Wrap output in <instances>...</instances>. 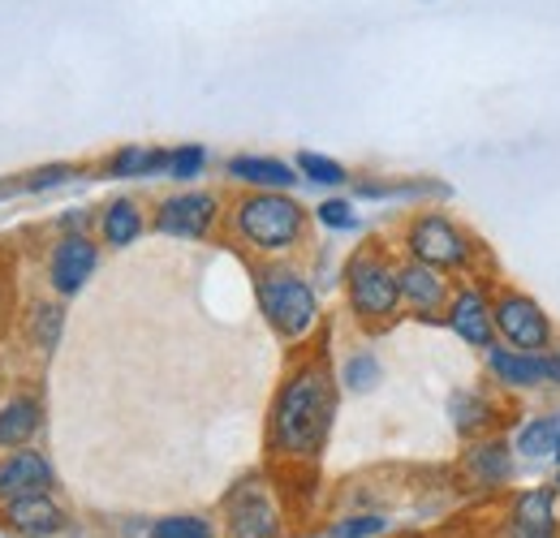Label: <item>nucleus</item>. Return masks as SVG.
Instances as JSON below:
<instances>
[{"label":"nucleus","instance_id":"nucleus-22","mask_svg":"<svg viewBox=\"0 0 560 538\" xmlns=\"http://www.w3.org/2000/svg\"><path fill=\"white\" fill-rule=\"evenodd\" d=\"M306 182H315V186H346V164H337L332 155H319V151H302L298 155V164H293Z\"/></svg>","mask_w":560,"mask_h":538},{"label":"nucleus","instance_id":"nucleus-23","mask_svg":"<svg viewBox=\"0 0 560 538\" xmlns=\"http://www.w3.org/2000/svg\"><path fill=\"white\" fill-rule=\"evenodd\" d=\"M453 422L462 435H479L491 422V405L479 393H462V397H453Z\"/></svg>","mask_w":560,"mask_h":538},{"label":"nucleus","instance_id":"nucleus-29","mask_svg":"<svg viewBox=\"0 0 560 538\" xmlns=\"http://www.w3.org/2000/svg\"><path fill=\"white\" fill-rule=\"evenodd\" d=\"M70 164H52V168H39L35 177H26L22 182V190H48V186H61V182H70Z\"/></svg>","mask_w":560,"mask_h":538},{"label":"nucleus","instance_id":"nucleus-2","mask_svg":"<svg viewBox=\"0 0 560 538\" xmlns=\"http://www.w3.org/2000/svg\"><path fill=\"white\" fill-rule=\"evenodd\" d=\"M233 233L259 255H284L306 237V211L284 190H255L233 207Z\"/></svg>","mask_w":560,"mask_h":538},{"label":"nucleus","instance_id":"nucleus-31","mask_svg":"<svg viewBox=\"0 0 560 538\" xmlns=\"http://www.w3.org/2000/svg\"><path fill=\"white\" fill-rule=\"evenodd\" d=\"M552 457H557V461H560V440H557V453H552Z\"/></svg>","mask_w":560,"mask_h":538},{"label":"nucleus","instance_id":"nucleus-10","mask_svg":"<svg viewBox=\"0 0 560 538\" xmlns=\"http://www.w3.org/2000/svg\"><path fill=\"white\" fill-rule=\"evenodd\" d=\"M277 526V504L259 482H246L229 495V538H272Z\"/></svg>","mask_w":560,"mask_h":538},{"label":"nucleus","instance_id":"nucleus-25","mask_svg":"<svg viewBox=\"0 0 560 538\" xmlns=\"http://www.w3.org/2000/svg\"><path fill=\"white\" fill-rule=\"evenodd\" d=\"M341 379H346V388H353V393H366V388L380 384V362L371 353H358V358L346 362V375Z\"/></svg>","mask_w":560,"mask_h":538},{"label":"nucleus","instance_id":"nucleus-8","mask_svg":"<svg viewBox=\"0 0 560 538\" xmlns=\"http://www.w3.org/2000/svg\"><path fill=\"white\" fill-rule=\"evenodd\" d=\"M95 268H100V246H95L86 233H66V237L48 250V284H52L61 297L82 293V284L95 276Z\"/></svg>","mask_w":560,"mask_h":538},{"label":"nucleus","instance_id":"nucleus-26","mask_svg":"<svg viewBox=\"0 0 560 538\" xmlns=\"http://www.w3.org/2000/svg\"><path fill=\"white\" fill-rule=\"evenodd\" d=\"M155 538H211V526L203 517H164L155 526Z\"/></svg>","mask_w":560,"mask_h":538},{"label":"nucleus","instance_id":"nucleus-19","mask_svg":"<svg viewBox=\"0 0 560 538\" xmlns=\"http://www.w3.org/2000/svg\"><path fill=\"white\" fill-rule=\"evenodd\" d=\"M108 177H151V173H164L168 168V151L160 147H121L108 155Z\"/></svg>","mask_w":560,"mask_h":538},{"label":"nucleus","instance_id":"nucleus-7","mask_svg":"<svg viewBox=\"0 0 560 538\" xmlns=\"http://www.w3.org/2000/svg\"><path fill=\"white\" fill-rule=\"evenodd\" d=\"M215 215H220V199L215 195H208V190H186V195H173V199L160 202L155 233L177 237V242H203L211 229H215Z\"/></svg>","mask_w":560,"mask_h":538},{"label":"nucleus","instance_id":"nucleus-14","mask_svg":"<svg viewBox=\"0 0 560 538\" xmlns=\"http://www.w3.org/2000/svg\"><path fill=\"white\" fill-rule=\"evenodd\" d=\"M39 426H44V405H39V397L18 393V397H9V401L0 405V448L4 453L26 448Z\"/></svg>","mask_w":560,"mask_h":538},{"label":"nucleus","instance_id":"nucleus-11","mask_svg":"<svg viewBox=\"0 0 560 538\" xmlns=\"http://www.w3.org/2000/svg\"><path fill=\"white\" fill-rule=\"evenodd\" d=\"M52 487V466L44 453L35 448H13L0 461V504L9 500H26V495H44Z\"/></svg>","mask_w":560,"mask_h":538},{"label":"nucleus","instance_id":"nucleus-28","mask_svg":"<svg viewBox=\"0 0 560 538\" xmlns=\"http://www.w3.org/2000/svg\"><path fill=\"white\" fill-rule=\"evenodd\" d=\"M384 526H388L384 517H371V513H366V517H350V522H337V526H332V538H371V535H380Z\"/></svg>","mask_w":560,"mask_h":538},{"label":"nucleus","instance_id":"nucleus-24","mask_svg":"<svg viewBox=\"0 0 560 538\" xmlns=\"http://www.w3.org/2000/svg\"><path fill=\"white\" fill-rule=\"evenodd\" d=\"M203 168H208V151L190 142V147L168 151V168H164V173H168V177H177V182H195Z\"/></svg>","mask_w":560,"mask_h":538},{"label":"nucleus","instance_id":"nucleus-12","mask_svg":"<svg viewBox=\"0 0 560 538\" xmlns=\"http://www.w3.org/2000/svg\"><path fill=\"white\" fill-rule=\"evenodd\" d=\"M448 328L466 344L475 349H491L495 344V324H491V297L475 284V289H462L448 297V311H444Z\"/></svg>","mask_w":560,"mask_h":538},{"label":"nucleus","instance_id":"nucleus-4","mask_svg":"<svg viewBox=\"0 0 560 538\" xmlns=\"http://www.w3.org/2000/svg\"><path fill=\"white\" fill-rule=\"evenodd\" d=\"M346 297L350 311L362 324H388L401 311V284H397V264L380 246H362L346 268Z\"/></svg>","mask_w":560,"mask_h":538},{"label":"nucleus","instance_id":"nucleus-3","mask_svg":"<svg viewBox=\"0 0 560 538\" xmlns=\"http://www.w3.org/2000/svg\"><path fill=\"white\" fill-rule=\"evenodd\" d=\"M259 311L272 324V332L284 340H306L319 324V297L293 268H264L255 276Z\"/></svg>","mask_w":560,"mask_h":538},{"label":"nucleus","instance_id":"nucleus-13","mask_svg":"<svg viewBox=\"0 0 560 538\" xmlns=\"http://www.w3.org/2000/svg\"><path fill=\"white\" fill-rule=\"evenodd\" d=\"M4 526L22 538H52L66 530V508L44 491V495H26V500H9L4 504Z\"/></svg>","mask_w":560,"mask_h":538},{"label":"nucleus","instance_id":"nucleus-6","mask_svg":"<svg viewBox=\"0 0 560 538\" xmlns=\"http://www.w3.org/2000/svg\"><path fill=\"white\" fill-rule=\"evenodd\" d=\"M491 324H495V337L509 349H522V353H548L552 349V324H548L544 306L526 293H500L491 302Z\"/></svg>","mask_w":560,"mask_h":538},{"label":"nucleus","instance_id":"nucleus-16","mask_svg":"<svg viewBox=\"0 0 560 538\" xmlns=\"http://www.w3.org/2000/svg\"><path fill=\"white\" fill-rule=\"evenodd\" d=\"M513 535H557V491H522L513 500Z\"/></svg>","mask_w":560,"mask_h":538},{"label":"nucleus","instance_id":"nucleus-18","mask_svg":"<svg viewBox=\"0 0 560 538\" xmlns=\"http://www.w3.org/2000/svg\"><path fill=\"white\" fill-rule=\"evenodd\" d=\"M466 470H470V478H475L479 487H500V482H509V473H513L509 444H500V440L475 444L470 457H466Z\"/></svg>","mask_w":560,"mask_h":538},{"label":"nucleus","instance_id":"nucleus-5","mask_svg":"<svg viewBox=\"0 0 560 538\" xmlns=\"http://www.w3.org/2000/svg\"><path fill=\"white\" fill-rule=\"evenodd\" d=\"M406 250H410V259L440 271L470 268V259H475V242L440 211H422L406 224Z\"/></svg>","mask_w":560,"mask_h":538},{"label":"nucleus","instance_id":"nucleus-9","mask_svg":"<svg viewBox=\"0 0 560 538\" xmlns=\"http://www.w3.org/2000/svg\"><path fill=\"white\" fill-rule=\"evenodd\" d=\"M397 284H401V306H410L422 319H435L440 311H448V276L431 264H419V259H406L397 264Z\"/></svg>","mask_w":560,"mask_h":538},{"label":"nucleus","instance_id":"nucleus-17","mask_svg":"<svg viewBox=\"0 0 560 538\" xmlns=\"http://www.w3.org/2000/svg\"><path fill=\"white\" fill-rule=\"evenodd\" d=\"M142 229H147V220H142V207L135 199H113L100 211V237H104L113 250L135 246L142 237Z\"/></svg>","mask_w":560,"mask_h":538},{"label":"nucleus","instance_id":"nucleus-1","mask_svg":"<svg viewBox=\"0 0 560 538\" xmlns=\"http://www.w3.org/2000/svg\"><path fill=\"white\" fill-rule=\"evenodd\" d=\"M337 418V384L328 362H302L272 405V448L289 461H311L324 453Z\"/></svg>","mask_w":560,"mask_h":538},{"label":"nucleus","instance_id":"nucleus-27","mask_svg":"<svg viewBox=\"0 0 560 538\" xmlns=\"http://www.w3.org/2000/svg\"><path fill=\"white\" fill-rule=\"evenodd\" d=\"M319 224H328V229H358V215H353V207L346 199H328L319 202Z\"/></svg>","mask_w":560,"mask_h":538},{"label":"nucleus","instance_id":"nucleus-30","mask_svg":"<svg viewBox=\"0 0 560 538\" xmlns=\"http://www.w3.org/2000/svg\"><path fill=\"white\" fill-rule=\"evenodd\" d=\"M513 538H557V535H513Z\"/></svg>","mask_w":560,"mask_h":538},{"label":"nucleus","instance_id":"nucleus-21","mask_svg":"<svg viewBox=\"0 0 560 538\" xmlns=\"http://www.w3.org/2000/svg\"><path fill=\"white\" fill-rule=\"evenodd\" d=\"M557 440H560V418L544 413V418H535V422L522 426L517 448H522L526 457H552V453H557Z\"/></svg>","mask_w":560,"mask_h":538},{"label":"nucleus","instance_id":"nucleus-20","mask_svg":"<svg viewBox=\"0 0 560 538\" xmlns=\"http://www.w3.org/2000/svg\"><path fill=\"white\" fill-rule=\"evenodd\" d=\"M61 332H66V306L39 302V306L31 311V319H26V340H31L35 349L52 353V349L61 344Z\"/></svg>","mask_w":560,"mask_h":538},{"label":"nucleus","instance_id":"nucleus-15","mask_svg":"<svg viewBox=\"0 0 560 538\" xmlns=\"http://www.w3.org/2000/svg\"><path fill=\"white\" fill-rule=\"evenodd\" d=\"M229 177L255 190H289L298 182V168H289L284 160H272V155H233Z\"/></svg>","mask_w":560,"mask_h":538}]
</instances>
